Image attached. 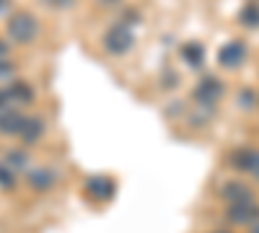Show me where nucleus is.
<instances>
[{"instance_id": "1", "label": "nucleus", "mask_w": 259, "mask_h": 233, "mask_svg": "<svg viewBox=\"0 0 259 233\" xmlns=\"http://www.w3.org/2000/svg\"><path fill=\"white\" fill-rule=\"evenodd\" d=\"M8 34H11L13 41H18V44H29V41H34L39 36V21L29 11H21V13L11 16Z\"/></svg>"}, {"instance_id": "2", "label": "nucleus", "mask_w": 259, "mask_h": 233, "mask_svg": "<svg viewBox=\"0 0 259 233\" xmlns=\"http://www.w3.org/2000/svg\"><path fill=\"white\" fill-rule=\"evenodd\" d=\"M133 41H135V36H133V31H130V26L127 24H117V26H112L109 31H106L104 47H106V52H109V55L119 57V55L133 50Z\"/></svg>"}, {"instance_id": "3", "label": "nucleus", "mask_w": 259, "mask_h": 233, "mask_svg": "<svg viewBox=\"0 0 259 233\" xmlns=\"http://www.w3.org/2000/svg\"><path fill=\"white\" fill-rule=\"evenodd\" d=\"M226 215L233 225H254L259 223V202H239V205H228Z\"/></svg>"}, {"instance_id": "4", "label": "nucleus", "mask_w": 259, "mask_h": 233, "mask_svg": "<svg viewBox=\"0 0 259 233\" xmlns=\"http://www.w3.org/2000/svg\"><path fill=\"white\" fill-rule=\"evenodd\" d=\"M226 94V86L215 78V75H207L197 83V88H194V99H197L200 104H215L221 96Z\"/></svg>"}, {"instance_id": "5", "label": "nucleus", "mask_w": 259, "mask_h": 233, "mask_svg": "<svg viewBox=\"0 0 259 233\" xmlns=\"http://www.w3.org/2000/svg\"><path fill=\"white\" fill-rule=\"evenodd\" d=\"M244 60H246V44H244V41H239V39H233V41H228V44H223L221 52H218V62H221L223 68H228V70L239 68Z\"/></svg>"}, {"instance_id": "6", "label": "nucleus", "mask_w": 259, "mask_h": 233, "mask_svg": "<svg viewBox=\"0 0 259 233\" xmlns=\"http://www.w3.org/2000/svg\"><path fill=\"white\" fill-rule=\"evenodd\" d=\"M221 197H223L228 205H239V202H251V200H256L254 192H251V187L244 184V181H228V184L221 189Z\"/></svg>"}, {"instance_id": "7", "label": "nucleus", "mask_w": 259, "mask_h": 233, "mask_svg": "<svg viewBox=\"0 0 259 233\" xmlns=\"http://www.w3.org/2000/svg\"><path fill=\"white\" fill-rule=\"evenodd\" d=\"M85 192H89L94 200H109L112 192H114V184L106 176H91L89 181H85Z\"/></svg>"}, {"instance_id": "8", "label": "nucleus", "mask_w": 259, "mask_h": 233, "mask_svg": "<svg viewBox=\"0 0 259 233\" xmlns=\"http://www.w3.org/2000/svg\"><path fill=\"white\" fill-rule=\"evenodd\" d=\"M41 132H45V124H41L39 117H24V124H21V130H18L21 140L24 143H36L41 137Z\"/></svg>"}, {"instance_id": "9", "label": "nucleus", "mask_w": 259, "mask_h": 233, "mask_svg": "<svg viewBox=\"0 0 259 233\" xmlns=\"http://www.w3.org/2000/svg\"><path fill=\"white\" fill-rule=\"evenodd\" d=\"M21 124H24V114H21V112H13V109H3V112H0V132L18 135Z\"/></svg>"}, {"instance_id": "10", "label": "nucleus", "mask_w": 259, "mask_h": 233, "mask_svg": "<svg viewBox=\"0 0 259 233\" xmlns=\"http://www.w3.org/2000/svg\"><path fill=\"white\" fill-rule=\"evenodd\" d=\"M182 57H184L187 65L200 68L202 60H205V50H202V44H197V41H187V44L182 47Z\"/></svg>"}, {"instance_id": "11", "label": "nucleus", "mask_w": 259, "mask_h": 233, "mask_svg": "<svg viewBox=\"0 0 259 233\" xmlns=\"http://www.w3.org/2000/svg\"><path fill=\"white\" fill-rule=\"evenodd\" d=\"M8 96H11V101H18V104H31V101H34V91H31L29 83H24V80L11 83Z\"/></svg>"}, {"instance_id": "12", "label": "nucleus", "mask_w": 259, "mask_h": 233, "mask_svg": "<svg viewBox=\"0 0 259 233\" xmlns=\"http://www.w3.org/2000/svg\"><path fill=\"white\" fill-rule=\"evenodd\" d=\"M251 161H254V148H239V151L231 153V166L239 168V171H246L249 174Z\"/></svg>"}, {"instance_id": "13", "label": "nucleus", "mask_w": 259, "mask_h": 233, "mask_svg": "<svg viewBox=\"0 0 259 233\" xmlns=\"http://www.w3.org/2000/svg\"><path fill=\"white\" fill-rule=\"evenodd\" d=\"M29 184H31L34 189H50V187L55 184V174L47 171V168H36V171L29 174Z\"/></svg>"}, {"instance_id": "14", "label": "nucleus", "mask_w": 259, "mask_h": 233, "mask_svg": "<svg viewBox=\"0 0 259 233\" xmlns=\"http://www.w3.org/2000/svg\"><path fill=\"white\" fill-rule=\"evenodd\" d=\"M241 24L249 26V29H256L259 26V6L256 3H251V6H246L241 11Z\"/></svg>"}, {"instance_id": "15", "label": "nucleus", "mask_w": 259, "mask_h": 233, "mask_svg": "<svg viewBox=\"0 0 259 233\" xmlns=\"http://www.w3.org/2000/svg\"><path fill=\"white\" fill-rule=\"evenodd\" d=\"M8 166H13V168H24V166H26V156H24V153H18V151H11V153H8Z\"/></svg>"}, {"instance_id": "16", "label": "nucleus", "mask_w": 259, "mask_h": 233, "mask_svg": "<svg viewBox=\"0 0 259 233\" xmlns=\"http://www.w3.org/2000/svg\"><path fill=\"white\" fill-rule=\"evenodd\" d=\"M16 73V65L8 60V57H0V78H8Z\"/></svg>"}, {"instance_id": "17", "label": "nucleus", "mask_w": 259, "mask_h": 233, "mask_svg": "<svg viewBox=\"0 0 259 233\" xmlns=\"http://www.w3.org/2000/svg\"><path fill=\"white\" fill-rule=\"evenodd\" d=\"M13 184H16L13 174H8L6 168H0V187H3V189H13Z\"/></svg>"}, {"instance_id": "18", "label": "nucleus", "mask_w": 259, "mask_h": 233, "mask_svg": "<svg viewBox=\"0 0 259 233\" xmlns=\"http://www.w3.org/2000/svg\"><path fill=\"white\" fill-rule=\"evenodd\" d=\"M249 174L259 181V151H254V161H251V168H249Z\"/></svg>"}, {"instance_id": "19", "label": "nucleus", "mask_w": 259, "mask_h": 233, "mask_svg": "<svg viewBox=\"0 0 259 233\" xmlns=\"http://www.w3.org/2000/svg\"><path fill=\"white\" fill-rule=\"evenodd\" d=\"M45 3H50V6H55V8H62V6H70L73 0H45Z\"/></svg>"}, {"instance_id": "20", "label": "nucleus", "mask_w": 259, "mask_h": 233, "mask_svg": "<svg viewBox=\"0 0 259 233\" xmlns=\"http://www.w3.org/2000/svg\"><path fill=\"white\" fill-rule=\"evenodd\" d=\"M11 101V96H8V91H0V112L6 109V104Z\"/></svg>"}, {"instance_id": "21", "label": "nucleus", "mask_w": 259, "mask_h": 233, "mask_svg": "<svg viewBox=\"0 0 259 233\" xmlns=\"http://www.w3.org/2000/svg\"><path fill=\"white\" fill-rule=\"evenodd\" d=\"M249 233H259V223H254V225H251V230H249Z\"/></svg>"}, {"instance_id": "22", "label": "nucleus", "mask_w": 259, "mask_h": 233, "mask_svg": "<svg viewBox=\"0 0 259 233\" xmlns=\"http://www.w3.org/2000/svg\"><path fill=\"white\" fill-rule=\"evenodd\" d=\"M104 3H117V0H104Z\"/></svg>"}, {"instance_id": "23", "label": "nucleus", "mask_w": 259, "mask_h": 233, "mask_svg": "<svg viewBox=\"0 0 259 233\" xmlns=\"http://www.w3.org/2000/svg\"><path fill=\"white\" fill-rule=\"evenodd\" d=\"M218 233H223V230H218Z\"/></svg>"}, {"instance_id": "24", "label": "nucleus", "mask_w": 259, "mask_h": 233, "mask_svg": "<svg viewBox=\"0 0 259 233\" xmlns=\"http://www.w3.org/2000/svg\"><path fill=\"white\" fill-rule=\"evenodd\" d=\"M0 3H3V0H0Z\"/></svg>"}]
</instances>
